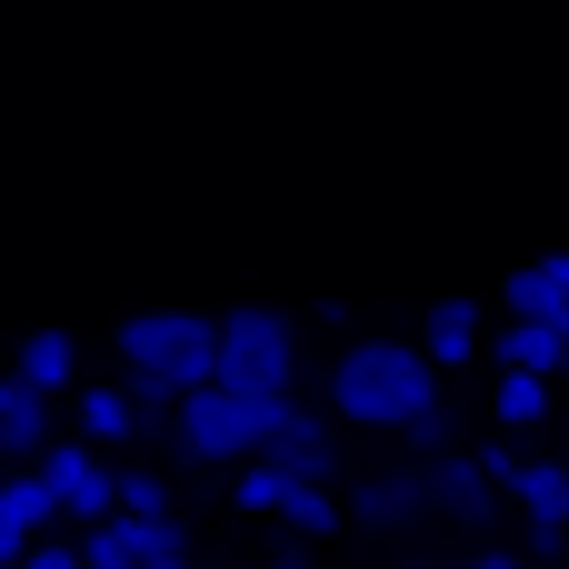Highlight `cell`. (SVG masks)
<instances>
[{
    "label": "cell",
    "instance_id": "20",
    "mask_svg": "<svg viewBox=\"0 0 569 569\" xmlns=\"http://www.w3.org/2000/svg\"><path fill=\"white\" fill-rule=\"evenodd\" d=\"M400 440H410L420 460H450V400H440V410H420V420H410Z\"/></svg>",
    "mask_w": 569,
    "mask_h": 569
},
{
    "label": "cell",
    "instance_id": "18",
    "mask_svg": "<svg viewBox=\"0 0 569 569\" xmlns=\"http://www.w3.org/2000/svg\"><path fill=\"white\" fill-rule=\"evenodd\" d=\"M230 500H240V510H260V520H280V500H290V470H270V460H240Z\"/></svg>",
    "mask_w": 569,
    "mask_h": 569
},
{
    "label": "cell",
    "instance_id": "2",
    "mask_svg": "<svg viewBox=\"0 0 569 569\" xmlns=\"http://www.w3.org/2000/svg\"><path fill=\"white\" fill-rule=\"evenodd\" d=\"M330 410L360 430H410L420 410H440V370L420 360V340H350L330 370Z\"/></svg>",
    "mask_w": 569,
    "mask_h": 569
},
{
    "label": "cell",
    "instance_id": "13",
    "mask_svg": "<svg viewBox=\"0 0 569 569\" xmlns=\"http://www.w3.org/2000/svg\"><path fill=\"white\" fill-rule=\"evenodd\" d=\"M420 510H430L420 470H390V480H360V490H350V520H370V530H400V520H420Z\"/></svg>",
    "mask_w": 569,
    "mask_h": 569
},
{
    "label": "cell",
    "instance_id": "5",
    "mask_svg": "<svg viewBox=\"0 0 569 569\" xmlns=\"http://www.w3.org/2000/svg\"><path fill=\"white\" fill-rule=\"evenodd\" d=\"M30 480H40V490H50V510H60V520H80V530L120 520V470H100V450H90V440H50V450L30 460Z\"/></svg>",
    "mask_w": 569,
    "mask_h": 569
},
{
    "label": "cell",
    "instance_id": "22",
    "mask_svg": "<svg viewBox=\"0 0 569 569\" xmlns=\"http://www.w3.org/2000/svg\"><path fill=\"white\" fill-rule=\"evenodd\" d=\"M470 569H530V560H510V550H480V560H470Z\"/></svg>",
    "mask_w": 569,
    "mask_h": 569
},
{
    "label": "cell",
    "instance_id": "21",
    "mask_svg": "<svg viewBox=\"0 0 569 569\" xmlns=\"http://www.w3.org/2000/svg\"><path fill=\"white\" fill-rule=\"evenodd\" d=\"M20 569H80V550H70V540H40V550H30Z\"/></svg>",
    "mask_w": 569,
    "mask_h": 569
},
{
    "label": "cell",
    "instance_id": "10",
    "mask_svg": "<svg viewBox=\"0 0 569 569\" xmlns=\"http://www.w3.org/2000/svg\"><path fill=\"white\" fill-rule=\"evenodd\" d=\"M490 350H500V370H520V380H569V320H510Z\"/></svg>",
    "mask_w": 569,
    "mask_h": 569
},
{
    "label": "cell",
    "instance_id": "12",
    "mask_svg": "<svg viewBox=\"0 0 569 569\" xmlns=\"http://www.w3.org/2000/svg\"><path fill=\"white\" fill-rule=\"evenodd\" d=\"M420 360H430V370L480 360V300H430V310H420Z\"/></svg>",
    "mask_w": 569,
    "mask_h": 569
},
{
    "label": "cell",
    "instance_id": "3",
    "mask_svg": "<svg viewBox=\"0 0 569 569\" xmlns=\"http://www.w3.org/2000/svg\"><path fill=\"white\" fill-rule=\"evenodd\" d=\"M290 370H300V330H290V310H270V300L220 310L210 390H230V400H290Z\"/></svg>",
    "mask_w": 569,
    "mask_h": 569
},
{
    "label": "cell",
    "instance_id": "6",
    "mask_svg": "<svg viewBox=\"0 0 569 569\" xmlns=\"http://www.w3.org/2000/svg\"><path fill=\"white\" fill-rule=\"evenodd\" d=\"M420 490H430V510H450V520H480V530H490V510H500V480L480 470V450H450V460H430V470H420Z\"/></svg>",
    "mask_w": 569,
    "mask_h": 569
},
{
    "label": "cell",
    "instance_id": "4",
    "mask_svg": "<svg viewBox=\"0 0 569 569\" xmlns=\"http://www.w3.org/2000/svg\"><path fill=\"white\" fill-rule=\"evenodd\" d=\"M290 400H230V390H190L180 410H170V430H180V450L190 460H260V440H270V420H280Z\"/></svg>",
    "mask_w": 569,
    "mask_h": 569
},
{
    "label": "cell",
    "instance_id": "19",
    "mask_svg": "<svg viewBox=\"0 0 569 569\" xmlns=\"http://www.w3.org/2000/svg\"><path fill=\"white\" fill-rule=\"evenodd\" d=\"M120 520H170V480H140V470H120Z\"/></svg>",
    "mask_w": 569,
    "mask_h": 569
},
{
    "label": "cell",
    "instance_id": "24",
    "mask_svg": "<svg viewBox=\"0 0 569 569\" xmlns=\"http://www.w3.org/2000/svg\"><path fill=\"white\" fill-rule=\"evenodd\" d=\"M280 569H300V560H280Z\"/></svg>",
    "mask_w": 569,
    "mask_h": 569
},
{
    "label": "cell",
    "instance_id": "7",
    "mask_svg": "<svg viewBox=\"0 0 569 569\" xmlns=\"http://www.w3.org/2000/svg\"><path fill=\"white\" fill-rule=\"evenodd\" d=\"M260 460H270V470H290V480H330V420L290 400V410L270 420V440H260Z\"/></svg>",
    "mask_w": 569,
    "mask_h": 569
},
{
    "label": "cell",
    "instance_id": "9",
    "mask_svg": "<svg viewBox=\"0 0 569 569\" xmlns=\"http://www.w3.org/2000/svg\"><path fill=\"white\" fill-rule=\"evenodd\" d=\"M50 520H60V510H50V490H40L30 470H20V480L0 470V569H20V560H30Z\"/></svg>",
    "mask_w": 569,
    "mask_h": 569
},
{
    "label": "cell",
    "instance_id": "16",
    "mask_svg": "<svg viewBox=\"0 0 569 569\" xmlns=\"http://www.w3.org/2000/svg\"><path fill=\"white\" fill-rule=\"evenodd\" d=\"M280 520H290L300 540H330V530H340V500H330V480H290V500H280Z\"/></svg>",
    "mask_w": 569,
    "mask_h": 569
},
{
    "label": "cell",
    "instance_id": "1",
    "mask_svg": "<svg viewBox=\"0 0 569 569\" xmlns=\"http://www.w3.org/2000/svg\"><path fill=\"white\" fill-rule=\"evenodd\" d=\"M120 360H130V400H140V430H150L160 410L210 390L220 310H140V320H120Z\"/></svg>",
    "mask_w": 569,
    "mask_h": 569
},
{
    "label": "cell",
    "instance_id": "14",
    "mask_svg": "<svg viewBox=\"0 0 569 569\" xmlns=\"http://www.w3.org/2000/svg\"><path fill=\"white\" fill-rule=\"evenodd\" d=\"M70 400H80V440H130V430H140V400H130L120 380H80Z\"/></svg>",
    "mask_w": 569,
    "mask_h": 569
},
{
    "label": "cell",
    "instance_id": "17",
    "mask_svg": "<svg viewBox=\"0 0 569 569\" xmlns=\"http://www.w3.org/2000/svg\"><path fill=\"white\" fill-rule=\"evenodd\" d=\"M510 320H569V290L550 280V260L540 270H510Z\"/></svg>",
    "mask_w": 569,
    "mask_h": 569
},
{
    "label": "cell",
    "instance_id": "23",
    "mask_svg": "<svg viewBox=\"0 0 569 569\" xmlns=\"http://www.w3.org/2000/svg\"><path fill=\"white\" fill-rule=\"evenodd\" d=\"M550 280H560V290H569V250H560V260H550Z\"/></svg>",
    "mask_w": 569,
    "mask_h": 569
},
{
    "label": "cell",
    "instance_id": "8",
    "mask_svg": "<svg viewBox=\"0 0 569 569\" xmlns=\"http://www.w3.org/2000/svg\"><path fill=\"white\" fill-rule=\"evenodd\" d=\"M50 440H60V430H50V400H40V390H20V380L0 370V470H30Z\"/></svg>",
    "mask_w": 569,
    "mask_h": 569
},
{
    "label": "cell",
    "instance_id": "15",
    "mask_svg": "<svg viewBox=\"0 0 569 569\" xmlns=\"http://www.w3.org/2000/svg\"><path fill=\"white\" fill-rule=\"evenodd\" d=\"M510 430H540L550 410H560V380H520V370H500V400H490Z\"/></svg>",
    "mask_w": 569,
    "mask_h": 569
},
{
    "label": "cell",
    "instance_id": "11",
    "mask_svg": "<svg viewBox=\"0 0 569 569\" xmlns=\"http://www.w3.org/2000/svg\"><path fill=\"white\" fill-rule=\"evenodd\" d=\"M10 380L40 390V400H70V390H80V340H70V330H30L20 360H10Z\"/></svg>",
    "mask_w": 569,
    "mask_h": 569
}]
</instances>
